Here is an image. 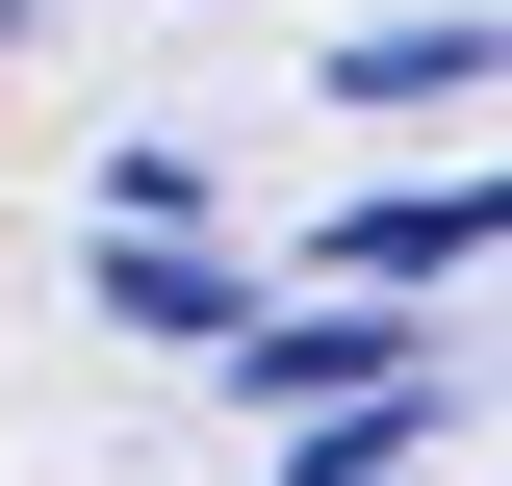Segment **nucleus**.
I'll list each match as a JSON object with an SVG mask.
<instances>
[{"mask_svg":"<svg viewBox=\"0 0 512 486\" xmlns=\"http://www.w3.org/2000/svg\"><path fill=\"white\" fill-rule=\"evenodd\" d=\"M205 359L282 384V410H333V384H436V333H410V282H333V307H231Z\"/></svg>","mask_w":512,"mask_h":486,"instance_id":"obj_1","label":"nucleus"},{"mask_svg":"<svg viewBox=\"0 0 512 486\" xmlns=\"http://www.w3.org/2000/svg\"><path fill=\"white\" fill-rule=\"evenodd\" d=\"M333 282H410V307H436V282H487V180H384L359 231H333Z\"/></svg>","mask_w":512,"mask_h":486,"instance_id":"obj_2","label":"nucleus"},{"mask_svg":"<svg viewBox=\"0 0 512 486\" xmlns=\"http://www.w3.org/2000/svg\"><path fill=\"white\" fill-rule=\"evenodd\" d=\"M103 307H128V333H180V359H205V333H231V307H256V282H205V256H180V231H103Z\"/></svg>","mask_w":512,"mask_h":486,"instance_id":"obj_3","label":"nucleus"},{"mask_svg":"<svg viewBox=\"0 0 512 486\" xmlns=\"http://www.w3.org/2000/svg\"><path fill=\"white\" fill-rule=\"evenodd\" d=\"M333 77H359V103H487V0H461V26H359Z\"/></svg>","mask_w":512,"mask_h":486,"instance_id":"obj_4","label":"nucleus"},{"mask_svg":"<svg viewBox=\"0 0 512 486\" xmlns=\"http://www.w3.org/2000/svg\"><path fill=\"white\" fill-rule=\"evenodd\" d=\"M0 26H26V0H0Z\"/></svg>","mask_w":512,"mask_h":486,"instance_id":"obj_5","label":"nucleus"}]
</instances>
